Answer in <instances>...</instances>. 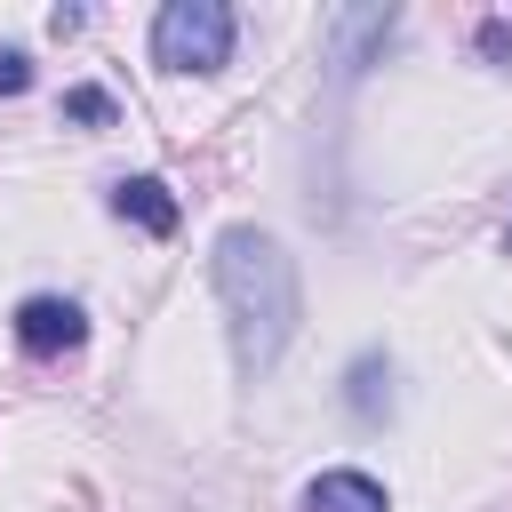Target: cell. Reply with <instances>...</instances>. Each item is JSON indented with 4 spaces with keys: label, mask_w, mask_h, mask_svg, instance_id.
<instances>
[{
    "label": "cell",
    "mask_w": 512,
    "mask_h": 512,
    "mask_svg": "<svg viewBox=\"0 0 512 512\" xmlns=\"http://www.w3.org/2000/svg\"><path fill=\"white\" fill-rule=\"evenodd\" d=\"M208 272H216V304H224V320H232V360H240V376H272V360L288 352V336H296V320H304L296 256H288L272 232H256V224H224Z\"/></svg>",
    "instance_id": "cell-1"
},
{
    "label": "cell",
    "mask_w": 512,
    "mask_h": 512,
    "mask_svg": "<svg viewBox=\"0 0 512 512\" xmlns=\"http://www.w3.org/2000/svg\"><path fill=\"white\" fill-rule=\"evenodd\" d=\"M152 64L160 72H224L232 64V8L224 0H168L152 16Z\"/></svg>",
    "instance_id": "cell-2"
},
{
    "label": "cell",
    "mask_w": 512,
    "mask_h": 512,
    "mask_svg": "<svg viewBox=\"0 0 512 512\" xmlns=\"http://www.w3.org/2000/svg\"><path fill=\"white\" fill-rule=\"evenodd\" d=\"M80 336H88V312H80L72 296H24V304H16V344H24L32 360L80 352Z\"/></svg>",
    "instance_id": "cell-3"
},
{
    "label": "cell",
    "mask_w": 512,
    "mask_h": 512,
    "mask_svg": "<svg viewBox=\"0 0 512 512\" xmlns=\"http://www.w3.org/2000/svg\"><path fill=\"white\" fill-rule=\"evenodd\" d=\"M112 216H128V224L152 232V240H168V232L184 224V208H176V192H168L160 176H120V184H112Z\"/></svg>",
    "instance_id": "cell-4"
},
{
    "label": "cell",
    "mask_w": 512,
    "mask_h": 512,
    "mask_svg": "<svg viewBox=\"0 0 512 512\" xmlns=\"http://www.w3.org/2000/svg\"><path fill=\"white\" fill-rule=\"evenodd\" d=\"M304 512H392V496H384V480H368V472H320L312 488H304Z\"/></svg>",
    "instance_id": "cell-5"
},
{
    "label": "cell",
    "mask_w": 512,
    "mask_h": 512,
    "mask_svg": "<svg viewBox=\"0 0 512 512\" xmlns=\"http://www.w3.org/2000/svg\"><path fill=\"white\" fill-rule=\"evenodd\" d=\"M344 400H352V416H360V424H376V416L392 408V368H384V352H360V360H352Z\"/></svg>",
    "instance_id": "cell-6"
},
{
    "label": "cell",
    "mask_w": 512,
    "mask_h": 512,
    "mask_svg": "<svg viewBox=\"0 0 512 512\" xmlns=\"http://www.w3.org/2000/svg\"><path fill=\"white\" fill-rule=\"evenodd\" d=\"M64 120L104 128V120H112V96H104V88H64Z\"/></svg>",
    "instance_id": "cell-7"
},
{
    "label": "cell",
    "mask_w": 512,
    "mask_h": 512,
    "mask_svg": "<svg viewBox=\"0 0 512 512\" xmlns=\"http://www.w3.org/2000/svg\"><path fill=\"white\" fill-rule=\"evenodd\" d=\"M32 88V56L24 48H0V96H24Z\"/></svg>",
    "instance_id": "cell-8"
},
{
    "label": "cell",
    "mask_w": 512,
    "mask_h": 512,
    "mask_svg": "<svg viewBox=\"0 0 512 512\" xmlns=\"http://www.w3.org/2000/svg\"><path fill=\"white\" fill-rule=\"evenodd\" d=\"M504 248H512V232H504Z\"/></svg>",
    "instance_id": "cell-9"
}]
</instances>
